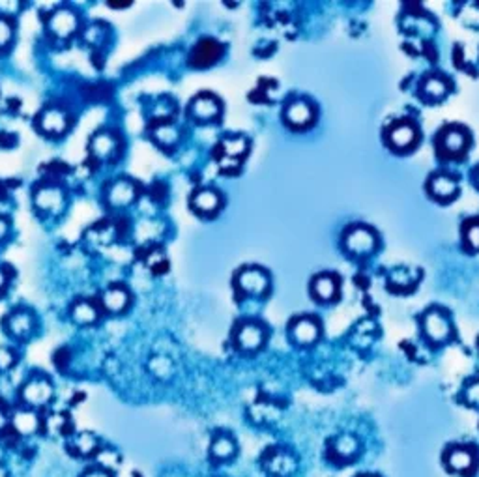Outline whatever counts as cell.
Segmentation results:
<instances>
[{
  "label": "cell",
  "instance_id": "1",
  "mask_svg": "<svg viewBox=\"0 0 479 477\" xmlns=\"http://www.w3.org/2000/svg\"><path fill=\"white\" fill-rule=\"evenodd\" d=\"M249 152V140L242 135H234V137H226L220 145V167L225 173H233L236 167H240V161L246 158V153Z\"/></svg>",
  "mask_w": 479,
  "mask_h": 477
},
{
  "label": "cell",
  "instance_id": "2",
  "mask_svg": "<svg viewBox=\"0 0 479 477\" xmlns=\"http://www.w3.org/2000/svg\"><path fill=\"white\" fill-rule=\"evenodd\" d=\"M236 285L244 294L251 296H264L270 286V277L260 268H244L236 277Z\"/></svg>",
  "mask_w": 479,
  "mask_h": 477
},
{
  "label": "cell",
  "instance_id": "3",
  "mask_svg": "<svg viewBox=\"0 0 479 477\" xmlns=\"http://www.w3.org/2000/svg\"><path fill=\"white\" fill-rule=\"evenodd\" d=\"M223 51H225V47H223V43H220V41L200 40L199 43L193 47V51H191L189 64L193 67L212 66V64H215V62L223 56Z\"/></svg>",
  "mask_w": 479,
  "mask_h": 477
},
{
  "label": "cell",
  "instance_id": "4",
  "mask_svg": "<svg viewBox=\"0 0 479 477\" xmlns=\"http://www.w3.org/2000/svg\"><path fill=\"white\" fill-rule=\"evenodd\" d=\"M345 246L354 255H369L376 247V234L367 226H354L346 232Z\"/></svg>",
  "mask_w": 479,
  "mask_h": 477
},
{
  "label": "cell",
  "instance_id": "5",
  "mask_svg": "<svg viewBox=\"0 0 479 477\" xmlns=\"http://www.w3.org/2000/svg\"><path fill=\"white\" fill-rule=\"evenodd\" d=\"M189 113L199 122H213L221 116V101L212 94H200L191 101Z\"/></svg>",
  "mask_w": 479,
  "mask_h": 477
},
{
  "label": "cell",
  "instance_id": "6",
  "mask_svg": "<svg viewBox=\"0 0 479 477\" xmlns=\"http://www.w3.org/2000/svg\"><path fill=\"white\" fill-rule=\"evenodd\" d=\"M285 120L286 124L294 129H304V127L311 126L315 120V109L309 101L296 100L292 103H288L285 109Z\"/></svg>",
  "mask_w": 479,
  "mask_h": 477
},
{
  "label": "cell",
  "instance_id": "7",
  "mask_svg": "<svg viewBox=\"0 0 479 477\" xmlns=\"http://www.w3.org/2000/svg\"><path fill=\"white\" fill-rule=\"evenodd\" d=\"M387 139H390V142H392V146L395 150H408L410 146L416 145L418 131H416L412 122L399 120V122H393L392 124L390 133H387Z\"/></svg>",
  "mask_w": 479,
  "mask_h": 477
},
{
  "label": "cell",
  "instance_id": "8",
  "mask_svg": "<svg viewBox=\"0 0 479 477\" xmlns=\"http://www.w3.org/2000/svg\"><path fill=\"white\" fill-rule=\"evenodd\" d=\"M446 464L453 474L468 476L476 468V455H473L472 449L457 445V447H453L446 453Z\"/></svg>",
  "mask_w": 479,
  "mask_h": 477
},
{
  "label": "cell",
  "instance_id": "9",
  "mask_svg": "<svg viewBox=\"0 0 479 477\" xmlns=\"http://www.w3.org/2000/svg\"><path fill=\"white\" fill-rule=\"evenodd\" d=\"M79 27V19L77 15L72 10H58L51 15V21H49V28L51 32L58 38V40H66L70 36H74L75 30Z\"/></svg>",
  "mask_w": 479,
  "mask_h": 477
},
{
  "label": "cell",
  "instance_id": "10",
  "mask_svg": "<svg viewBox=\"0 0 479 477\" xmlns=\"http://www.w3.org/2000/svg\"><path fill=\"white\" fill-rule=\"evenodd\" d=\"M223 206V199L221 193L215 189H200L191 197V208L199 215L210 218L213 213H217Z\"/></svg>",
  "mask_w": 479,
  "mask_h": 477
},
{
  "label": "cell",
  "instance_id": "11",
  "mask_svg": "<svg viewBox=\"0 0 479 477\" xmlns=\"http://www.w3.org/2000/svg\"><path fill=\"white\" fill-rule=\"evenodd\" d=\"M423 330H425L427 337L434 343H444L451 335V326L447 322V318L438 311L427 312L423 318Z\"/></svg>",
  "mask_w": 479,
  "mask_h": 477
},
{
  "label": "cell",
  "instance_id": "12",
  "mask_svg": "<svg viewBox=\"0 0 479 477\" xmlns=\"http://www.w3.org/2000/svg\"><path fill=\"white\" fill-rule=\"evenodd\" d=\"M264 341H266V333L262 330V326L253 324V322L244 324L236 333V343L246 352L259 350L260 346L264 345Z\"/></svg>",
  "mask_w": 479,
  "mask_h": 477
},
{
  "label": "cell",
  "instance_id": "13",
  "mask_svg": "<svg viewBox=\"0 0 479 477\" xmlns=\"http://www.w3.org/2000/svg\"><path fill=\"white\" fill-rule=\"evenodd\" d=\"M290 333L298 345H313L320 335V324L315 318L301 317L290 326Z\"/></svg>",
  "mask_w": 479,
  "mask_h": 477
},
{
  "label": "cell",
  "instance_id": "14",
  "mask_svg": "<svg viewBox=\"0 0 479 477\" xmlns=\"http://www.w3.org/2000/svg\"><path fill=\"white\" fill-rule=\"evenodd\" d=\"M23 397L28 405H43L53 397V385L47 378H34L25 385Z\"/></svg>",
  "mask_w": 479,
  "mask_h": 477
},
{
  "label": "cell",
  "instance_id": "15",
  "mask_svg": "<svg viewBox=\"0 0 479 477\" xmlns=\"http://www.w3.org/2000/svg\"><path fill=\"white\" fill-rule=\"evenodd\" d=\"M36 206L47 213H58L64 206V193L60 191L58 187H41L40 191L36 193Z\"/></svg>",
  "mask_w": 479,
  "mask_h": 477
},
{
  "label": "cell",
  "instance_id": "16",
  "mask_svg": "<svg viewBox=\"0 0 479 477\" xmlns=\"http://www.w3.org/2000/svg\"><path fill=\"white\" fill-rule=\"evenodd\" d=\"M137 197V187L131 180H118L109 189V202L116 208L129 206Z\"/></svg>",
  "mask_w": 479,
  "mask_h": 477
},
{
  "label": "cell",
  "instance_id": "17",
  "mask_svg": "<svg viewBox=\"0 0 479 477\" xmlns=\"http://www.w3.org/2000/svg\"><path fill=\"white\" fill-rule=\"evenodd\" d=\"M429 193L433 195L434 199L440 200V202L451 200L457 195V182L451 176H447V174L433 176L431 182H429Z\"/></svg>",
  "mask_w": 479,
  "mask_h": 477
},
{
  "label": "cell",
  "instance_id": "18",
  "mask_svg": "<svg viewBox=\"0 0 479 477\" xmlns=\"http://www.w3.org/2000/svg\"><path fill=\"white\" fill-rule=\"evenodd\" d=\"M466 146H468V137L462 129H457V127H451L449 131L440 137V150L453 158L466 152Z\"/></svg>",
  "mask_w": 479,
  "mask_h": 477
},
{
  "label": "cell",
  "instance_id": "19",
  "mask_svg": "<svg viewBox=\"0 0 479 477\" xmlns=\"http://www.w3.org/2000/svg\"><path fill=\"white\" fill-rule=\"evenodd\" d=\"M40 127L47 135H62L67 129V114L56 107L47 109L40 116Z\"/></svg>",
  "mask_w": 479,
  "mask_h": 477
},
{
  "label": "cell",
  "instance_id": "20",
  "mask_svg": "<svg viewBox=\"0 0 479 477\" xmlns=\"http://www.w3.org/2000/svg\"><path fill=\"white\" fill-rule=\"evenodd\" d=\"M313 296L320 301H332L339 294V281L332 273H322L313 281Z\"/></svg>",
  "mask_w": 479,
  "mask_h": 477
},
{
  "label": "cell",
  "instance_id": "21",
  "mask_svg": "<svg viewBox=\"0 0 479 477\" xmlns=\"http://www.w3.org/2000/svg\"><path fill=\"white\" fill-rule=\"evenodd\" d=\"M90 150L98 159L113 158L118 150V140L113 133H98L90 142Z\"/></svg>",
  "mask_w": 479,
  "mask_h": 477
},
{
  "label": "cell",
  "instance_id": "22",
  "mask_svg": "<svg viewBox=\"0 0 479 477\" xmlns=\"http://www.w3.org/2000/svg\"><path fill=\"white\" fill-rule=\"evenodd\" d=\"M127 305H129V292H127L124 286H111V288L103 294V307H105L109 312L126 311Z\"/></svg>",
  "mask_w": 479,
  "mask_h": 477
},
{
  "label": "cell",
  "instance_id": "23",
  "mask_svg": "<svg viewBox=\"0 0 479 477\" xmlns=\"http://www.w3.org/2000/svg\"><path fill=\"white\" fill-rule=\"evenodd\" d=\"M34 318L30 312L17 311L12 317L8 318V330L15 337H27L28 333L32 332Z\"/></svg>",
  "mask_w": 479,
  "mask_h": 477
},
{
  "label": "cell",
  "instance_id": "24",
  "mask_svg": "<svg viewBox=\"0 0 479 477\" xmlns=\"http://www.w3.org/2000/svg\"><path fill=\"white\" fill-rule=\"evenodd\" d=\"M421 92L429 101H438L447 94V83L438 75H429L421 85Z\"/></svg>",
  "mask_w": 479,
  "mask_h": 477
},
{
  "label": "cell",
  "instance_id": "25",
  "mask_svg": "<svg viewBox=\"0 0 479 477\" xmlns=\"http://www.w3.org/2000/svg\"><path fill=\"white\" fill-rule=\"evenodd\" d=\"M72 315H74L75 322H79V324H94L98 320V309L90 301L75 304Z\"/></svg>",
  "mask_w": 479,
  "mask_h": 477
},
{
  "label": "cell",
  "instance_id": "26",
  "mask_svg": "<svg viewBox=\"0 0 479 477\" xmlns=\"http://www.w3.org/2000/svg\"><path fill=\"white\" fill-rule=\"evenodd\" d=\"M335 453L339 455L341 458H350L356 455V451H358V440L352 436V434H345V436H339L337 438V442H335Z\"/></svg>",
  "mask_w": 479,
  "mask_h": 477
},
{
  "label": "cell",
  "instance_id": "27",
  "mask_svg": "<svg viewBox=\"0 0 479 477\" xmlns=\"http://www.w3.org/2000/svg\"><path fill=\"white\" fill-rule=\"evenodd\" d=\"M153 135H156V140L163 146L176 145V140L180 139L178 129L173 124H161V126H158Z\"/></svg>",
  "mask_w": 479,
  "mask_h": 477
},
{
  "label": "cell",
  "instance_id": "28",
  "mask_svg": "<svg viewBox=\"0 0 479 477\" xmlns=\"http://www.w3.org/2000/svg\"><path fill=\"white\" fill-rule=\"evenodd\" d=\"M15 429L19 432H25V434H30L38 429V418L30 414V412H23V414H17L15 418Z\"/></svg>",
  "mask_w": 479,
  "mask_h": 477
},
{
  "label": "cell",
  "instance_id": "29",
  "mask_svg": "<svg viewBox=\"0 0 479 477\" xmlns=\"http://www.w3.org/2000/svg\"><path fill=\"white\" fill-rule=\"evenodd\" d=\"M213 457L228 458L234 453V442L228 436H220L212 445Z\"/></svg>",
  "mask_w": 479,
  "mask_h": 477
},
{
  "label": "cell",
  "instance_id": "30",
  "mask_svg": "<svg viewBox=\"0 0 479 477\" xmlns=\"http://www.w3.org/2000/svg\"><path fill=\"white\" fill-rule=\"evenodd\" d=\"M465 242L470 251H479V221H468L465 229Z\"/></svg>",
  "mask_w": 479,
  "mask_h": 477
},
{
  "label": "cell",
  "instance_id": "31",
  "mask_svg": "<svg viewBox=\"0 0 479 477\" xmlns=\"http://www.w3.org/2000/svg\"><path fill=\"white\" fill-rule=\"evenodd\" d=\"M14 40V25L8 19H0V49L8 47Z\"/></svg>",
  "mask_w": 479,
  "mask_h": 477
},
{
  "label": "cell",
  "instance_id": "32",
  "mask_svg": "<svg viewBox=\"0 0 479 477\" xmlns=\"http://www.w3.org/2000/svg\"><path fill=\"white\" fill-rule=\"evenodd\" d=\"M152 367H153V371H156V374L158 377H169L171 374V371H173V365H171V361L167 358H158V359H153L152 361Z\"/></svg>",
  "mask_w": 479,
  "mask_h": 477
},
{
  "label": "cell",
  "instance_id": "33",
  "mask_svg": "<svg viewBox=\"0 0 479 477\" xmlns=\"http://www.w3.org/2000/svg\"><path fill=\"white\" fill-rule=\"evenodd\" d=\"M466 401L470 403V405H476L479 406V380H476V382H472V384L466 388Z\"/></svg>",
  "mask_w": 479,
  "mask_h": 477
},
{
  "label": "cell",
  "instance_id": "34",
  "mask_svg": "<svg viewBox=\"0 0 479 477\" xmlns=\"http://www.w3.org/2000/svg\"><path fill=\"white\" fill-rule=\"evenodd\" d=\"M15 361V354L8 348H0V369H10Z\"/></svg>",
  "mask_w": 479,
  "mask_h": 477
},
{
  "label": "cell",
  "instance_id": "35",
  "mask_svg": "<svg viewBox=\"0 0 479 477\" xmlns=\"http://www.w3.org/2000/svg\"><path fill=\"white\" fill-rule=\"evenodd\" d=\"M21 2H15V0H8V2H0V14L4 15H14L19 12Z\"/></svg>",
  "mask_w": 479,
  "mask_h": 477
},
{
  "label": "cell",
  "instance_id": "36",
  "mask_svg": "<svg viewBox=\"0 0 479 477\" xmlns=\"http://www.w3.org/2000/svg\"><path fill=\"white\" fill-rule=\"evenodd\" d=\"M94 445V438L90 436V434H83V436H79V440H77V447H79L81 453H87V451L92 449Z\"/></svg>",
  "mask_w": 479,
  "mask_h": 477
},
{
  "label": "cell",
  "instance_id": "37",
  "mask_svg": "<svg viewBox=\"0 0 479 477\" xmlns=\"http://www.w3.org/2000/svg\"><path fill=\"white\" fill-rule=\"evenodd\" d=\"M6 234H8V223L4 221V219L0 218V240L4 238Z\"/></svg>",
  "mask_w": 479,
  "mask_h": 477
},
{
  "label": "cell",
  "instance_id": "38",
  "mask_svg": "<svg viewBox=\"0 0 479 477\" xmlns=\"http://www.w3.org/2000/svg\"><path fill=\"white\" fill-rule=\"evenodd\" d=\"M109 6L111 8H129V2H124V4H118V2H111Z\"/></svg>",
  "mask_w": 479,
  "mask_h": 477
},
{
  "label": "cell",
  "instance_id": "39",
  "mask_svg": "<svg viewBox=\"0 0 479 477\" xmlns=\"http://www.w3.org/2000/svg\"><path fill=\"white\" fill-rule=\"evenodd\" d=\"M85 477H107L103 471H90L88 476H85Z\"/></svg>",
  "mask_w": 479,
  "mask_h": 477
},
{
  "label": "cell",
  "instance_id": "40",
  "mask_svg": "<svg viewBox=\"0 0 479 477\" xmlns=\"http://www.w3.org/2000/svg\"><path fill=\"white\" fill-rule=\"evenodd\" d=\"M0 477H6V471L2 470V468H0Z\"/></svg>",
  "mask_w": 479,
  "mask_h": 477
},
{
  "label": "cell",
  "instance_id": "41",
  "mask_svg": "<svg viewBox=\"0 0 479 477\" xmlns=\"http://www.w3.org/2000/svg\"><path fill=\"white\" fill-rule=\"evenodd\" d=\"M358 477H376V476H358Z\"/></svg>",
  "mask_w": 479,
  "mask_h": 477
},
{
  "label": "cell",
  "instance_id": "42",
  "mask_svg": "<svg viewBox=\"0 0 479 477\" xmlns=\"http://www.w3.org/2000/svg\"><path fill=\"white\" fill-rule=\"evenodd\" d=\"M478 182H479V173H478Z\"/></svg>",
  "mask_w": 479,
  "mask_h": 477
}]
</instances>
